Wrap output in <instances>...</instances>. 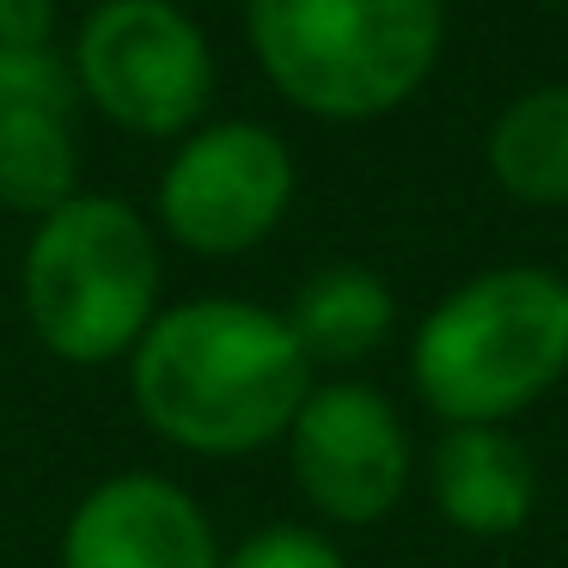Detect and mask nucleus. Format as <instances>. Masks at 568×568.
<instances>
[{
	"mask_svg": "<svg viewBox=\"0 0 568 568\" xmlns=\"http://www.w3.org/2000/svg\"><path fill=\"white\" fill-rule=\"evenodd\" d=\"M312 392L282 312L251 300H184L165 306L129 348V397L165 446L196 458H245L287 440Z\"/></svg>",
	"mask_w": 568,
	"mask_h": 568,
	"instance_id": "nucleus-1",
	"label": "nucleus"
},
{
	"mask_svg": "<svg viewBox=\"0 0 568 568\" xmlns=\"http://www.w3.org/2000/svg\"><path fill=\"white\" fill-rule=\"evenodd\" d=\"M409 379L446 428H501L568 379V275L501 263L458 282L409 343Z\"/></svg>",
	"mask_w": 568,
	"mask_h": 568,
	"instance_id": "nucleus-2",
	"label": "nucleus"
},
{
	"mask_svg": "<svg viewBox=\"0 0 568 568\" xmlns=\"http://www.w3.org/2000/svg\"><path fill=\"white\" fill-rule=\"evenodd\" d=\"M263 80L324 123H373L428 87L446 0H245Z\"/></svg>",
	"mask_w": 568,
	"mask_h": 568,
	"instance_id": "nucleus-3",
	"label": "nucleus"
},
{
	"mask_svg": "<svg viewBox=\"0 0 568 568\" xmlns=\"http://www.w3.org/2000/svg\"><path fill=\"white\" fill-rule=\"evenodd\" d=\"M160 239L123 196H68L31 226L19 294L31 336L68 367L129 361L160 318Z\"/></svg>",
	"mask_w": 568,
	"mask_h": 568,
	"instance_id": "nucleus-4",
	"label": "nucleus"
},
{
	"mask_svg": "<svg viewBox=\"0 0 568 568\" xmlns=\"http://www.w3.org/2000/svg\"><path fill=\"white\" fill-rule=\"evenodd\" d=\"M68 68L80 99L141 141H184L214 99V50L178 0H99Z\"/></svg>",
	"mask_w": 568,
	"mask_h": 568,
	"instance_id": "nucleus-5",
	"label": "nucleus"
},
{
	"mask_svg": "<svg viewBox=\"0 0 568 568\" xmlns=\"http://www.w3.org/2000/svg\"><path fill=\"white\" fill-rule=\"evenodd\" d=\"M294 148L275 129L226 116L196 123L160 178V226L196 257H245L294 209Z\"/></svg>",
	"mask_w": 568,
	"mask_h": 568,
	"instance_id": "nucleus-6",
	"label": "nucleus"
},
{
	"mask_svg": "<svg viewBox=\"0 0 568 568\" xmlns=\"http://www.w3.org/2000/svg\"><path fill=\"white\" fill-rule=\"evenodd\" d=\"M287 465L312 514L336 526H373L409 489L416 446L392 397L361 379L312 385L287 428Z\"/></svg>",
	"mask_w": 568,
	"mask_h": 568,
	"instance_id": "nucleus-7",
	"label": "nucleus"
},
{
	"mask_svg": "<svg viewBox=\"0 0 568 568\" xmlns=\"http://www.w3.org/2000/svg\"><path fill=\"white\" fill-rule=\"evenodd\" d=\"M62 568H221V544L184 483L160 470H116L68 514Z\"/></svg>",
	"mask_w": 568,
	"mask_h": 568,
	"instance_id": "nucleus-8",
	"label": "nucleus"
},
{
	"mask_svg": "<svg viewBox=\"0 0 568 568\" xmlns=\"http://www.w3.org/2000/svg\"><path fill=\"white\" fill-rule=\"evenodd\" d=\"M428 495L465 538H514L538 501L531 453L507 428H446L428 453Z\"/></svg>",
	"mask_w": 568,
	"mask_h": 568,
	"instance_id": "nucleus-9",
	"label": "nucleus"
},
{
	"mask_svg": "<svg viewBox=\"0 0 568 568\" xmlns=\"http://www.w3.org/2000/svg\"><path fill=\"white\" fill-rule=\"evenodd\" d=\"M300 355L312 367H361L373 348H385L397 324V300L379 270L367 263H324L306 275L294 306L282 312Z\"/></svg>",
	"mask_w": 568,
	"mask_h": 568,
	"instance_id": "nucleus-10",
	"label": "nucleus"
},
{
	"mask_svg": "<svg viewBox=\"0 0 568 568\" xmlns=\"http://www.w3.org/2000/svg\"><path fill=\"white\" fill-rule=\"evenodd\" d=\"M489 178L526 209H568V80L501 104L483 141Z\"/></svg>",
	"mask_w": 568,
	"mask_h": 568,
	"instance_id": "nucleus-11",
	"label": "nucleus"
},
{
	"mask_svg": "<svg viewBox=\"0 0 568 568\" xmlns=\"http://www.w3.org/2000/svg\"><path fill=\"white\" fill-rule=\"evenodd\" d=\"M80 196V141L68 111H0V209L43 221Z\"/></svg>",
	"mask_w": 568,
	"mask_h": 568,
	"instance_id": "nucleus-12",
	"label": "nucleus"
},
{
	"mask_svg": "<svg viewBox=\"0 0 568 568\" xmlns=\"http://www.w3.org/2000/svg\"><path fill=\"white\" fill-rule=\"evenodd\" d=\"M80 87L68 55H55V43L43 50H0V111H68L74 116Z\"/></svg>",
	"mask_w": 568,
	"mask_h": 568,
	"instance_id": "nucleus-13",
	"label": "nucleus"
},
{
	"mask_svg": "<svg viewBox=\"0 0 568 568\" xmlns=\"http://www.w3.org/2000/svg\"><path fill=\"white\" fill-rule=\"evenodd\" d=\"M221 568H343V550L312 526H263L221 556Z\"/></svg>",
	"mask_w": 568,
	"mask_h": 568,
	"instance_id": "nucleus-14",
	"label": "nucleus"
},
{
	"mask_svg": "<svg viewBox=\"0 0 568 568\" xmlns=\"http://www.w3.org/2000/svg\"><path fill=\"white\" fill-rule=\"evenodd\" d=\"M55 38V0H0V50H43Z\"/></svg>",
	"mask_w": 568,
	"mask_h": 568,
	"instance_id": "nucleus-15",
	"label": "nucleus"
}]
</instances>
